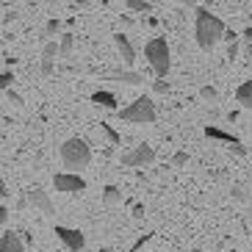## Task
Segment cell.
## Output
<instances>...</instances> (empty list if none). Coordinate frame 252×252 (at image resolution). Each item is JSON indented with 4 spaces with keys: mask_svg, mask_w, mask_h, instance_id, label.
<instances>
[{
    "mask_svg": "<svg viewBox=\"0 0 252 252\" xmlns=\"http://www.w3.org/2000/svg\"><path fill=\"white\" fill-rule=\"evenodd\" d=\"M194 36L202 50H211L216 42L224 39V23L208 8H197V25H194Z\"/></svg>",
    "mask_w": 252,
    "mask_h": 252,
    "instance_id": "6da1fadb",
    "label": "cell"
},
{
    "mask_svg": "<svg viewBox=\"0 0 252 252\" xmlns=\"http://www.w3.org/2000/svg\"><path fill=\"white\" fill-rule=\"evenodd\" d=\"M89 161H92V147L86 139L72 136V139H67L61 144V163H64V169L78 172L83 166H89Z\"/></svg>",
    "mask_w": 252,
    "mask_h": 252,
    "instance_id": "7a4b0ae2",
    "label": "cell"
},
{
    "mask_svg": "<svg viewBox=\"0 0 252 252\" xmlns=\"http://www.w3.org/2000/svg\"><path fill=\"white\" fill-rule=\"evenodd\" d=\"M144 59L153 67L156 78H166L169 75L172 61H169V45H166V39H161V36L150 39L147 45H144Z\"/></svg>",
    "mask_w": 252,
    "mask_h": 252,
    "instance_id": "3957f363",
    "label": "cell"
},
{
    "mask_svg": "<svg viewBox=\"0 0 252 252\" xmlns=\"http://www.w3.org/2000/svg\"><path fill=\"white\" fill-rule=\"evenodd\" d=\"M119 119L133 122V125H150V122H156V103L150 97H136L133 103L119 108Z\"/></svg>",
    "mask_w": 252,
    "mask_h": 252,
    "instance_id": "277c9868",
    "label": "cell"
},
{
    "mask_svg": "<svg viewBox=\"0 0 252 252\" xmlns=\"http://www.w3.org/2000/svg\"><path fill=\"white\" fill-rule=\"evenodd\" d=\"M53 183H56V191L69 194V197H78V194L86 191V180H83L78 172H59V175L53 178Z\"/></svg>",
    "mask_w": 252,
    "mask_h": 252,
    "instance_id": "5b68a950",
    "label": "cell"
},
{
    "mask_svg": "<svg viewBox=\"0 0 252 252\" xmlns=\"http://www.w3.org/2000/svg\"><path fill=\"white\" fill-rule=\"evenodd\" d=\"M25 205L39 208V211H42V214H47V216L56 214V205L50 202L47 191H42V189H28V191L23 194V200H20V208H25Z\"/></svg>",
    "mask_w": 252,
    "mask_h": 252,
    "instance_id": "8992f818",
    "label": "cell"
},
{
    "mask_svg": "<svg viewBox=\"0 0 252 252\" xmlns=\"http://www.w3.org/2000/svg\"><path fill=\"white\" fill-rule=\"evenodd\" d=\"M153 161H156V150L150 147V144H139V147L127 150L125 156H122L125 166H150Z\"/></svg>",
    "mask_w": 252,
    "mask_h": 252,
    "instance_id": "52a82bcc",
    "label": "cell"
},
{
    "mask_svg": "<svg viewBox=\"0 0 252 252\" xmlns=\"http://www.w3.org/2000/svg\"><path fill=\"white\" fill-rule=\"evenodd\" d=\"M56 236H59V241L67 250H72V252H81L83 247H86V238H83V233L81 230H75V227H64V224H56V230H53Z\"/></svg>",
    "mask_w": 252,
    "mask_h": 252,
    "instance_id": "ba28073f",
    "label": "cell"
},
{
    "mask_svg": "<svg viewBox=\"0 0 252 252\" xmlns=\"http://www.w3.org/2000/svg\"><path fill=\"white\" fill-rule=\"evenodd\" d=\"M23 250H25V241L20 238V233L3 230V236H0V252H23Z\"/></svg>",
    "mask_w": 252,
    "mask_h": 252,
    "instance_id": "9c48e42d",
    "label": "cell"
},
{
    "mask_svg": "<svg viewBox=\"0 0 252 252\" xmlns=\"http://www.w3.org/2000/svg\"><path fill=\"white\" fill-rule=\"evenodd\" d=\"M114 45H117L119 56H122V61H125L127 67L136 61V50L133 45H130V39H127V33H114Z\"/></svg>",
    "mask_w": 252,
    "mask_h": 252,
    "instance_id": "30bf717a",
    "label": "cell"
},
{
    "mask_svg": "<svg viewBox=\"0 0 252 252\" xmlns=\"http://www.w3.org/2000/svg\"><path fill=\"white\" fill-rule=\"evenodd\" d=\"M205 136L214 141H222V144H238V139L233 133H227V130H222V127L216 125H205Z\"/></svg>",
    "mask_w": 252,
    "mask_h": 252,
    "instance_id": "8fae6325",
    "label": "cell"
},
{
    "mask_svg": "<svg viewBox=\"0 0 252 252\" xmlns=\"http://www.w3.org/2000/svg\"><path fill=\"white\" fill-rule=\"evenodd\" d=\"M92 103L100 105V108H108V111H114V108H117V94H114V92L100 89V92H94V94H92Z\"/></svg>",
    "mask_w": 252,
    "mask_h": 252,
    "instance_id": "7c38bea8",
    "label": "cell"
},
{
    "mask_svg": "<svg viewBox=\"0 0 252 252\" xmlns=\"http://www.w3.org/2000/svg\"><path fill=\"white\" fill-rule=\"evenodd\" d=\"M108 81H119V83H127V86H141V83H144V75L125 69V72H111L108 75Z\"/></svg>",
    "mask_w": 252,
    "mask_h": 252,
    "instance_id": "4fadbf2b",
    "label": "cell"
},
{
    "mask_svg": "<svg viewBox=\"0 0 252 252\" xmlns=\"http://www.w3.org/2000/svg\"><path fill=\"white\" fill-rule=\"evenodd\" d=\"M236 100L241 103V108L252 111V81H244L241 86L236 89Z\"/></svg>",
    "mask_w": 252,
    "mask_h": 252,
    "instance_id": "5bb4252c",
    "label": "cell"
},
{
    "mask_svg": "<svg viewBox=\"0 0 252 252\" xmlns=\"http://www.w3.org/2000/svg\"><path fill=\"white\" fill-rule=\"evenodd\" d=\"M103 200L108 202V205L122 202V191H119V186H105V189H103Z\"/></svg>",
    "mask_w": 252,
    "mask_h": 252,
    "instance_id": "9a60e30c",
    "label": "cell"
},
{
    "mask_svg": "<svg viewBox=\"0 0 252 252\" xmlns=\"http://www.w3.org/2000/svg\"><path fill=\"white\" fill-rule=\"evenodd\" d=\"M125 6L130 11H139V14H150L153 6H150V0H125Z\"/></svg>",
    "mask_w": 252,
    "mask_h": 252,
    "instance_id": "2e32d148",
    "label": "cell"
},
{
    "mask_svg": "<svg viewBox=\"0 0 252 252\" xmlns=\"http://www.w3.org/2000/svg\"><path fill=\"white\" fill-rule=\"evenodd\" d=\"M61 56H64V59H69V53H72V47H75V36L72 33H61Z\"/></svg>",
    "mask_w": 252,
    "mask_h": 252,
    "instance_id": "e0dca14e",
    "label": "cell"
},
{
    "mask_svg": "<svg viewBox=\"0 0 252 252\" xmlns=\"http://www.w3.org/2000/svg\"><path fill=\"white\" fill-rule=\"evenodd\" d=\"M100 130H103V133H105V139L111 141L114 147H117V144H122V136H119L117 130H114V127L108 125V122H100Z\"/></svg>",
    "mask_w": 252,
    "mask_h": 252,
    "instance_id": "ac0fdd59",
    "label": "cell"
},
{
    "mask_svg": "<svg viewBox=\"0 0 252 252\" xmlns=\"http://www.w3.org/2000/svg\"><path fill=\"white\" fill-rule=\"evenodd\" d=\"M200 97L205 100V103H216V100H219V92H216L214 86H202V89H200Z\"/></svg>",
    "mask_w": 252,
    "mask_h": 252,
    "instance_id": "d6986e66",
    "label": "cell"
},
{
    "mask_svg": "<svg viewBox=\"0 0 252 252\" xmlns=\"http://www.w3.org/2000/svg\"><path fill=\"white\" fill-rule=\"evenodd\" d=\"M61 53V45H56V42H47L45 50H42V59H56Z\"/></svg>",
    "mask_w": 252,
    "mask_h": 252,
    "instance_id": "ffe728a7",
    "label": "cell"
},
{
    "mask_svg": "<svg viewBox=\"0 0 252 252\" xmlns=\"http://www.w3.org/2000/svg\"><path fill=\"white\" fill-rule=\"evenodd\" d=\"M241 39H244V56H252V25H247V28H244Z\"/></svg>",
    "mask_w": 252,
    "mask_h": 252,
    "instance_id": "44dd1931",
    "label": "cell"
},
{
    "mask_svg": "<svg viewBox=\"0 0 252 252\" xmlns=\"http://www.w3.org/2000/svg\"><path fill=\"white\" fill-rule=\"evenodd\" d=\"M153 92H156V94H166V92H169V81H166V78H158V81L153 83Z\"/></svg>",
    "mask_w": 252,
    "mask_h": 252,
    "instance_id": "7402d4cb",
    "label": "cell"
},
{
    "mask_svg": "<svg viewBox=\"0 0 252 252\" xmlns=\"http://www.w3.org/2000/svg\"><path fill=\"white\" fill-rule=\"evenodd\" d=\"M61 31V20H47V25H45V33L47 36H56Z\"/></svg>",
    "mask_w": 252,
    "mask_h": 252,
    "instance_id": "603a6c76",
    "label": "cell"
},
{
    "mask_svg": "<svg viewBox=\"0 0 252 252\" xmlns=\"http://www.w3.org/2000/svg\"><path fill=\"white\" fill-rule=\"evenodd\" d=\"M11 81H14V75H11V72H3V75H0V89H3V92L11 89Z\"/></svg>",
    "mask_w": 252,
    "mask_h": 252,
    "instance_id": "cb8c5ba5",
    "label": "cell"
},
{
    "mask_svg": "<svg viewBox=\"0 0 252 252\" xmlns=\"http://www.w3.org/2000/svg\"><path fill=\"white\" fill-rule=\"evenodd\" d=\"M172 163H175V166H186V163H189V156H186L183 150H180V153H175V158H172Z\"/></svg>",
    "mask_w": 252,
    "mask_h": 252,
    "instance_id": "d4e9b609",
    "label": "cell"
},
{
    "mask_svg": "<svg viewBox=\"0 0 252 252\" xmlns=\"http://www.w3.org/2000/svg\"><path fill=\"white\" fill-rule=\"evenodd\" d=\"M144 214H147L144 205H141V202H133V219H144Z\"/></svg>",
    "mask_w": 252,
    "mask_h": 252,
    "instance_id": "484cf974",
    "label": "cell"
},
{
    "mask_svg": "<svg viewBox=\"0 0 252 252\" xmlns=\"http://www.w3.org/2000/svg\"><path fill=\"white\" fill-rule=\"evenodd\" d=\"M150 238H153V233H147V236H141V238H139V241H136V244H133V247H130V252H136V250H141V247L147 244Z\"/></svg>",
    "mask_w": 252,
    "mask_h": 252,
    "instance_id": "4316f807",
    "label": "cell"
},
{
    "mask_svg": "<svg viewBox=\"0 0 252 252\" xmlns=\"http://www.w3.org/2000/svg\"><path fill=\"white\" fill-rule=\"evenodd\" d=\"M42 75H53V59H42Z\"/></svg>",
    "mask_w": 252,
    "mask_h": 252,
    "instance_id": "83f0119b",
    "label": "cell"
},
{
    "mask_svg": "<svg viewBox=\"0 0 252 252\" xmlns=\"http://www.w3.org/2000/svg\"><path fill=\"white\" fill-rule=\"evenodd\" d=\"M6 97H8V100H11V103H14V105H23V97L17 94V92H11V89H6Z\"/></svg>",
    "mask_w": 252,
    "mask_h": 252,
    "instance_id": "f1b7e54d",
    "label": "cell"
},
{
    "mask_svg": "<svg viewBox=\"0 0 252 252\" xmlns=\"http://www.w3.org/2000/svg\"><path fill=\"white\" fill-rule=\"evenodd\" d=\"M0 224H3V227L8 224V208H6V205L0 208Z\"/></svg>",
    "mask_w": 252,
    "mask_h": 252,
    "instance_id": "f546056e",
    "label": "cell"
},
{
    "mask_svg": "<svg viewBox=\"0 0 252 252\" xmlns=\"http://www.w3.org/2000/svg\"><path fill=\"white\" fill-rule=\"evenodd\" d=\"M238 56V45L236 42H230V50H227V59H236Z\"/></svg>",
    "mask_w": 252,
    "mask_h": 252,
    "instance_id": "4dcf8cb0",
    "label": "cell"
},
{
    "mask_svg": "<svg viewBox=\"0 0 252 252\" xmlns=\"http://www.w3.org/2000/svg\"><path fill=\"white\" fill-rule=\"evenodd\" d=\"M119 23L125 25V28H133V20H130V17H125V14L119 17Z\"/></svg>",
    "mask_w": 252,
    "mask_h": 252,
    "instance_id": "1f68e13d",
    "label": "cell"
},
{
    "mask_svg": "<svg viewBox=\"0 0 252 252\" xmlns=\"http://www.w3.org/2000/svg\"><path fill=\"white\" fill-rule=\"evenodd\" d=\"M224 42H236V33L233 31H224Z\"/></svg>",
    "mask_w": 252,
    "mask_h": 252,
    "instance_id": "d6a6232c",
    "label": "cell"
},
{
    "mask_svg": "<svg viewBox=\"0 0 252 252\" xmlns=\"http://www.w3.org/2000/svg\"><path fill=\"white\" fill-rule=\"evenodd\" d=\"M236 197H238V200H247V194H244V189H241V186H236Z\"/></svg>",
    "mask_w": 252,
    "mask_h": 252,
    "instance_id": "836d02e7",
    "label": "cell"
},
{
    "mask_svg": "<svg viewBox=\"0 0 252 252\" xmlns=\"http://www.w3.org/2000/svg\"><path fill=\"white\" fill-rule=\"evenodd\" d=\"M75 3H78V6H89L92 0H75Z\"/></svg>",
    "mask_w": 252,
    "mask_h": 252,
    "instance_id": "e575fe53",
    "label": "cell"
},
{
    "mask_svg": "<svg viewBox=\"0 0 252 252\" xmlns=\"http://www.w3.org/2000/svg\"><path fill=\"white\" fill-rule=\"evenodd\" d=\"M183 3H186V6H194V3H197V0H183Z\"/></svg>",
    "mask_w": 252,
    "mask_h": 252,
    "instance_id": "d590c367",
    "label": "cell"
},
{
    "mask_svg": "<svg viewBox=\"0 0 252 252\" xmlns=\"http://www.w3.org/2000/svg\"><path fill=\"white\" fill-rule=\"evenodd\" d=\"M100 252H111V250H108V247H103V250H100Z\"/></svg>",
    "mask_w": 252,
    "mask_h": 252,
    "instance_id": "8d00e7d4",
    "label": "cell"
},
{
    "mask_svg": "<svg viewBox=\"0 0 252 252\" xmlns=\"http://www.w3.org/2000/svg\"><path fill=\"white\" fill-rule=\"evenodd\" d=\"M45 3H59V0H45Z\"/></svg>",
    "mask_w": 252,
    "mask_h": 252,
    "instance_id": "74e56055",
    "label": "cell"
}]
</instances>
